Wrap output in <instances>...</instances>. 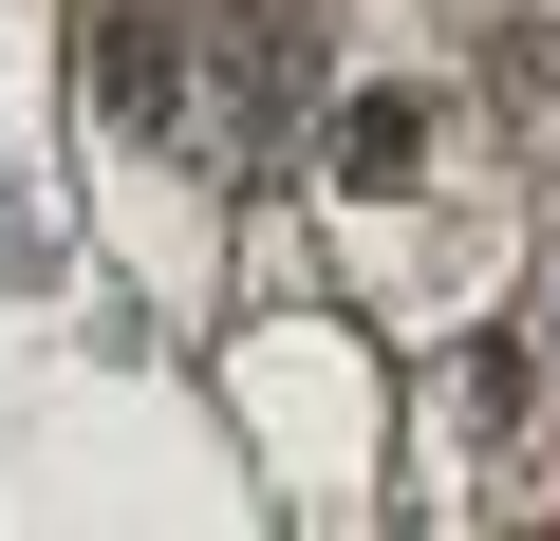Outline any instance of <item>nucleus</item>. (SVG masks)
<instances>
[{
  "mask_svg": "<svg viewBox=\"0 0 560 541\" xmlns=\"http://www.w3.org/2000/svg\"><path fill=\"white\" fill-rule=\"evenodd\" d=\"M94 113H113L131 150H187V131H206V38L150 20V0H113V20H94Z\"/></svg>",
  "mask_w": 560,
  "mask_h": 541,
  "instance_id": "f257e3e1",
  "label": "nucleus"
},
{
  "mask_svg": "<svg viewBox=\"0 0 560 541\" xmlns=\"http://www.w3.org/2000/svg\"><path fill=\"white\" fill-rule=\"evenodd\" d=\"M300 75H318V20H300V0H243V20L206 38V131H224V150H280Z\"/></svg>",
  "mask_w": 560,
  "mask_h": 541,
  "instance_id": "f03ea898",
  "label": "nucleus"
},
{
  "mask_svg": "<svg viewBox=\"0 0 560 541\" xmlns=\"http://www.w3.org/2000/svg\"><path fill=\"white\" fill-rule=\"evenodd\" d=\"M411 150H430V94H355V113H337V168H355V187H393Z\"/></svg>",
  "mask_w": 560,
  "mask_h": 541,
  "instance_id": "7ed1b4c3",
  "label": "nucleus"
}]
</instances>
